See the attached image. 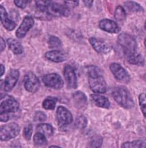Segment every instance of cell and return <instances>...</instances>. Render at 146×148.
Here are the masks:
<instances>
[{"mask_svg":"<svg viewBox=\"0 0 146 148\" xmlns=\"http://www.w3.org/2000/svg\"><path fill=\"white\" fill-rule=\"evenodd\" d=\"M10 148H22V146H21V144L19 141H15L14 143L12 144Z\"/></svg>","mask_w":146,"mask_h":148,"instance_id":"39","label":"cell"},{"mask_svg":"<svg viewBox=\"0 0 146 148\" xmlns=\"http://www.w3.org/2000/svg\"><path fill=\"white\" fill-rule=\"evenodd\" d=\"M49 148H61V147H58V146H56V145H52V146H51V147H49Z\"/></svg>","mask_w":146,"mask_h":148,"instance_id":"42","label":"cell"},{"mask_svg":"<svg viewBox=\"0 0 146 148\" xmlns=\"http://www.w3.org/2000/svg\"><path fill=\"white\" fill-rule=\"evenodd\" d=\"M64 79L67 83V85L71 89H76L78 87L77 76L74 69L70 65H66L64 69Z\"/></svg>","mask_w":146,"mask_h":148,"instance_id":"11","label":"cell"},{"mask_svg":"<svg viewBox=\"0 0 146 148\" xmlns=\"http://www.w3.org/2000/svg\"><path fill=\"white\" fill-rule=\"evenodd\" d=\"M115 102L123 108L130 109L134 107V101L129 90L124 86L115 87L112 92Z\"/></svg>","mask_w":146,"mask_h":148,"instance_id":"1","label":"cell"},{"mask_svg":"<svg viewBox=\"0 0 146 148\" xmlns=\"http://www.w3.org/2000/svg\"><path fill=\"white\" fill-rule=\"evenodd\" d=\"M90 97H91V101L96 106L106 109L109 108L110 106H111V103H110L109 100L106 97L98 94H93L91 95Z\"/></svg>","mask_w":146,"mask_h":148,"instance_id":"20","label":"cell"},{"mask_svg":"<svg viewBox=\"0 0 146 148\" xmlns=\"http://www.w3.org/2000/svg\"><path fill=\"white\" fill-rule=\"evenodd\" d=\"M118 45L123 48L125 53L138 52V44L133 36L128 33H121L118 37Z\"/></svg>","mask_w":146,"mask_h":148,"instance_id":"2","label":"cell"},{"mask_svg":"<svg viewBox=\"0 0 146 148\" xmlns=\"http://www.w3.org/2000/svg\"><path fill=\"white\" fill-rule=\"evenodd\" d=\"M65 5L68 8H73L79 5V1H65Z\"/></svg>","mask_w":146,"mask_h":148,"instance_id":"36","label":"cell"},{"mask_svg":"<svg viewBox=\"0 0 146 148\" xmlns=\"http://www.w3.org/2000/svg\"><path fill=\"white\" fill-rule=\"evenodd\" d=\"M46 120V115L41 111L36 112L34 116V120L35 122H43Z\"/></svg>","mask_w":146,"mask_h":148,"instance_id":"34","label":"cell"},{"mask_svg":"<svg viewBox=\"0 0 146 148\" xmlns=\"http://www.w3.org/2000/svg\"><path fill=\"white\" fill-rule=\"evenodd\" d=\"M10 120L9 114H0V120L1 122H7Z\"/></svg>","mask_w":146,"mask_h":148,"instance_id":"37","label":"cell"},{"mask_svg":"<svg viewBox=\"0 0 146 148\" xmlns=\"http://www.w3.org/2000/svg\"><path fill=\"white\" fill-rule=\"evenodd\" d=\"M121 148H146V142L143 140L126 142L122 145Z\"/></svg>","mask_w":146,"mask_h":148,"instance_id":"23","label":"cell"},{"mask_svg":"<svg viewBox=\"0 0 146 148\" xmlns=\"http://www.w3.org/2000/svg\"><path fill=\"white\" fill-rule=\"evenodd\" d=\"M125 57L130 64L138 66H143L145 64V59L142 54L138 52L125 53Z\"/></svg>","mask_w":146,"mask_h":148,"instance_id":"19","label":"cell"},{"mask_svg":"<svg viewBox=\"0 0 146 148\" xmlns=\"http://www.w3.org/2000/svg\"><path fill=\"white\" fill-rule=\"evenodd\" d=\"M14 2L15 5H16L17 7H19V8L24 9L27 6V4H28L30 1H25V0H23V1H22V0H14Z\"/></svg>","mask_w":146,"mask_h":148,"instance_id":"35","label":"cell"},{"mask_svg":"<svg viewBox=\"0 0 146 148\" xmlns=\"http://www.w3.org/2000/svg\"><path fill=\"white\" fill-rule=\"evenodd\" d=\"M45 57L47 60L54 62L59 63L65 61L67 59V55L63 51L52 50L49 51L45 54Z\"/></svg>","mask_w":146,"mask_h":148,"instance_id":"17","label":"cell"},{"mask_svg":"<svg viewBox=\"0 0 146 148\" xmlns=\"http://www.w3.org/2000/svg\"><path fill=\"white\" fill-rule=\"evenodd\" d=\"M73 103L79 110H84L87 106V97L81 91H76L73 94Z\"/></svg>","mask_w":146,"mask_h":148,"instance_id":"18","label":"cell"},{"mask_svg":"<svg viewBox=\"0 0 146 148\" xmlns=\"http://www.w3.org/2000/svg\"><path fill=\"white\" fill-rule=\"evenodd\" d=\"M37 131L46 137H51L54 134V128L50 124H39L37 127Z\"/></svg>","mask_w":146,"mask_h":148,"instance_id":"22","label":"cell"},{"mask_svg":"<svg viewBox=\"0 0 146 148\" xmlns=\"http://www.w3.org/2000/svg\"><path fill=\"white\" fill-rule=\"evenodd\" d=\"M87 123H88V121H87L86 117L84 115L78 116L75 121V125L79 130L85 129L87 126Z\"/></svg>","mask_w":146,"mask_h":148,"instance_id":"31","label":"cell"},{"mask_svg":"<svg viewBox=\"0 0 146 148\" xmlns=\"http://www.w3.org/2000/svg\"><path fill=\"white\" fill-rule=\"evenodd\" d=\"M56 118L58 125L61 127L70 125L73 122V116L71 113L65 107H58L56 111Z\"/></svg>","mask_w":146,"mask_h":148,"instance_id":"9","label":"cell"},{"mask_svg":"<svg viewBox=\"0 0 146 148\" xmlns=\"http://www.w3.org/2000/svg\"><path fill=\"white\" fill-rule=\"evenodd\" d=\"M57 99L55 97H48L46 99L43 100V103H42V106L45 110H53L56 108V105Z\"/></svg>","mask_w":146,"mask_h":148,"instance_id":"25","label":"cell"},{"mask_svg":"<svg viewBox=\"0 0 146 148\" xmlns=\"http://www.w3.org/2000/svg\"><path fill=\"white\" fill-rule=\"evenodd\" d=\"M20 130L19 125L15 122L2 125L0 128V140L1 141H8L14 138L19 135Z\"/></svg>","mask_w":146,"mask_h":148,"instance_id":"3","label":"cell"},{"mask_svg":"<svg viewBox=\"0 0 146 148\" xmlns=\"http://www.w3.org/2000/svg\"><path fill=\"white\" fill-rule=\"evenodd\" d=\"M126 7L128 10L131 12H142L144 11V9L141 7L138 3L135 2L133 1H127L126 2Z\"/></svg>","mask_w":146,"mask_h":148,"instance_id":"24","label":"cell"},{"mask_svg":"<svg viewBox=\"0 0 146 148\" xmlns=\"http://www.w3.org/2000/svg\"><path fill=\"white\" fill-rule=\"evenodd\" d=\"M0 16H1V24L6 29H7L8 31H12V30L14 29L16 26V23L9 18L8 14L2 5H1V7H0Z\"/></svg>","mask_w":146,"mask_h":148,"instance_id":"16","label":"cell"},{"mask_svg":"<svg viewBox=\"0 0 146 148\" xmlns=\"http://www.w3.org/2000/svg\"><path fill=\"white\" fill-rule=\"evenodd\" d=\"M144 27H145V29L146 30V21H145V25H144Z\"/></svg>","mask_w":146,"mask_h":148,"instance_id":"44","label":"cell"},{"mask_svg":"<svg viewBox=\"0 0 146 148\" xmlns=\"http://www.w3.org/2000/svg\"><path fill=\"white\" fill-rule=\"evenodd\" d=\"M98 26L101 29L108 33H112V34L119 33L120 31V27L118 26V24L111 19H102L99 22Z\"/></svg>","mask_w":146,"mask_h":148,"instance_id":"15","label":"cell"},{"mask_svg":"<svg viewBox=\"0 0 146 148\" xmlns=\"http://www.w3.org/2000/svg\"><path fill=\"white\" fill-rule=\"evenodd\" d=\"M138 100H139V105L141 112L146 119V94L145 93L140 94L138 97Z\"/></svg>","mask_w":146,"mask_h":148,"instance_id":"32","label":"cell"},{"mask_svg":"<svg viewBox=\"0 0 146 148\" xmlns=\"http://www.w3.org/2000/svg\"><path fill=\"white\" fill-rule=\"evenodd\" d=\"M110 69L111 72L118 81L124 84L130 82V76L126 69L118 63H112L110 65Z\"/></svg>","mask_w":146,"mask_h":148,"instance_id":"5","label":"cell"},{"mask_svg":"<svg viewBox=\"0 0 146 148\" xmlns=\"http://www.w3.org/2000/svg\"><path fill=\"white\" fill-rule=\"evenodd\" d=\"M0 69H1V74H0V77H2L4 73V70H5V68H4V66L3 64H1L0 65Z\"/></svg>","mask_w":146,"mask_h":148,"instance_id":"41","label":"cell"},{"mask_svg":"<svg viewBox=\"0 0 146 148\" xmlns=\"http://www.w3.org/2000/svg\"><path fill=\"white\" fill-rule=\"evenodd\" d=\"M7 45L10 50L12 51L15 54H21L23 53L24 48L19 41L10 38L7 40Z\"/></svg>","mask_w":146,"mask_h":148,"instance_id":"21","label":"cell"},{"mask_svg":"<svg viewBox=\"0 0 146 148\" xmlns=\"http://www.w3.org/2000/svg\"><path fill=\"white\" fill-rule=\"evenodd\" d=\"M0 45H1V52H3L6 47V42L2 37L0 38Z\"/></svg>","mask_w":146,"mask_h":148,"instance_id":"38","label":"cell"},{"mask_svg":"<svg viewBox=\"0 0 146 148\" xmlns=\"http://www.w3.org/2000/svg\"><path fill=\"white\" fill-rule=\"evenodd\" d=\"M34 25V20L31 16H26L21 23L20 26L16 32V36L18 38H24L28 32L32 28Z\"/></svg>","mask_w":146,"mask_h":148,"instance_id":"12","label":"cell"},{"mask_svg":"<svg viewBox=\"0 0 146 148\" xmlns=\"http://www.w3.org/2000/svg\"><path fill=\"white\" fill-rule=\"evenodd\" d=\"M86 74L88 76V78L90 77H96L100 76L101 75V72L100 69L96 66H88L86 67Z\"/></svg>","mask_w":146,"mask_h":148,"instance_id":"28","label":"cell"},{"mask_svg":"<svg viewBox=\"0 0 146 148\" xmlns=\"http://www.w3.org/2000/svg\"><path fill=\"white\" fill-rule=\"evenodd\" d=\"M24 84L26 91L29 92H36L40 87V81L33 72H27L24 79Z\"/></svg>","mask_w":146,"mask_h":148,"instance_id":"8","label":"cell"},{"mask_svg":"<svg viewBox=\"0 0 146 148\" xmlns=\"http://www.w3.org/2000/svg\"><path fill=\"white\" fill-rule=\"evenodd\" d=\"M46 14L48 16H68L70 14V10L64 4H58L53 1H49Z\"/></svg>","mask_w":146,"mask_h":148,"instance_id":"4","label":"cell"},{"mask_svg":"<svg viewBox=\"0 0 146 148\" xmlns=\"http://www.w3.org/2000/svg\"><path fill=\"white\" fill-rule=\"evenodd\" d=\"M32 132H33V126L32 125L29 124L27 126L25 127L24 128L23 130V135L24 137V138L27 140H29L31 139V135H32Z\"/></svg>","mask_w":146,"mask_h":148,"instance_id":"33","label":"cell"},{"mask_svg":"<svg viewBox=\"0 0 146 148\" xmlns=\"http://www.w3.org/2000/svg\"><path fill=\"white\" fill-rule=\"evenodd\" d=\"M88 82L91 90L96 94H103L106 92V82L102 75L96 77L88 78Z\"/></svg>","mask_w":146,"mask_h":148,"instance_id":"7","label":"cell"},{"mask_svg":"<svg viewBox=\"0 0 146 148\" xmlns=\"http://www.w3.org/2000/svg\"><path fill=\"white\" fill-rule=\"evenodd\" d=\"M19 102L12 97L4 101H1L0 105V114H10V113L16 112L19 110Z\"/></svg>","mask_w":146,"mask_h":148,"instance_id":"10","label":"cell"},{"mask_svg":"<svg viewBox=\"0 0 146 148\" xmlns=\"http://www.w3.org/2000/svg\"><path fill=\"white\" fill-rule=\"evenodd\" d=\"M103 144V137L101 135H94L91 139L88 148H101Z\"/></svg>","mask_w":146,"mask_h":148,"instance_id":"29","label":"cell"},{"mask_svg":"<svg viewBox=\"0 0 146 148\" xmlns=\"http://www.w3.org/2000/svg\"><path fill=\"white\" fill-rule=\"evenodd\" d=\"M19 78V71L11 69L4 81V88L5 92H10L13 90Z\"/></svg>","mask_w":146,"mask_h":148,"instance_id":"13","label":"cell"},{"mask_svg":"<svg viewBox=\"0 0 146 148\" xmlns=\"http://www.w3.org/2000/svg\"><path fill=\"white\" fill-rule=\"evenodd\" d=\"M48 45H49V48L54 49V50H57V49L61 48V47H62L61 40L56 36H50L49 37V40H48Z\"/></svg>","mask_w":146,"mask_h":148,"instance_id":"26","label":"cell"},{"mask_svg":"<svg viewBox=\"0 0 146 148\" xmlns=\"http://www.w3.org/2000/svg\"><path fill=\"white\" fill-rule=\"evenodd\" d=\"M144 79H145V80L146 81V75H145V76H144Z\"/></svg>","mask_w":146,"mask_h":148,"instance_id":"45","label":"cell"},{"mask_svg":"<svg viewBox=\"0 0 146 148\" xmlns=\"http://www.w3.org/2000/svg\"><path fill=\"white\" fill-rule=\"evenodd\" d=\"M34 143L36 145H45L47 143L46 136L43 135V134L39 133V132H37L34 136Z\"/></svg>","mask_w":146,"mask_h":148,"instance_id":"30","label":"cell"},{"mask_svg":"<svg viewBox=\"0 0 146 148\" xmlns=\"http://www.w3.org/2000/svg\"><path fill=\"white\" fill-rule=\"evenodd\" d=\"M89 42L96 52L98 53H107L111 50V47L105 40L101 38L91 37Z\"/></svg>","mask_w":146,"mask_h":148,"instance_id":"14","label":"cell"},{"mask_svg":"<svg viewBox=\"0 0 146 148\" xmlns=\"http://www.w3.org/2000/svg\"><path fill=\"white\" fill-rule=\"evenodd\" d=\"M83 2H84V4H85L86 7H91V6H92L93 1H91V0H90V1H83Z\"/></svg>","mask_w":146,"mask_h":148,"instance_id":"40","label":"cell"},{"mask_svg":"<svg viewBox=\"0 0 146 148\" xmlns=\"http://www.w3.org/2000/svg\"><path fill=\"white\" fill-rule=\"evenodd\" d=\"M114 17L119 22H123L126 19V12L125 9L121 6H118L115 10Z\"/></svg>","mask_w":146,"mask_h":148,"instance_id":"27","label":"cell"},{"mask_svg":"<svg viewBox=\"0 0 146 148\" xmlns=\"http://www.w3.org/2000/svg\"><path fill=\"white\" fill-rule=\"evenodd\" d=\"M45 86L50 88L59 90L64 87V81L59 75L56 73L48 74L44 75L42 78Z\"/></svg>","mask_w":146,"mask_h":148,"instance_id":"6","label":"cell"},{"mask_svg":"<svg viewBox=\"0 0 146 148\" xmlns=\"http://www.w3.org/2000/svg\"><path fill=\"white\" fill-rule=\"evenodd\" d=\"M144 45H145V48H146V39L145 40V41H144Z\"/></svg>","mask_w":146,"mask_h":148,"instance_id":"43","label":"cell"}]
</instances>
